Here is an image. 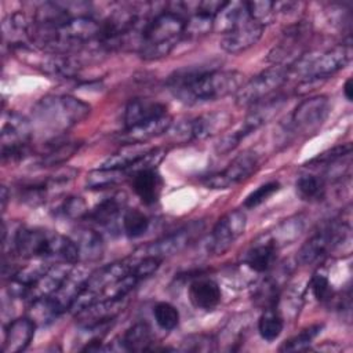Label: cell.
I'll return each instance as SVG.
<instances>
[{"label": "cell", "mask_w": 353, "mask_h": 353, "mask_svg": "<svg viewBox=\"0 0 353 353\" xmlns=\"http://www.w3.org/2000/svg\"><path fill=\"white\" fill-rule=\"evenodd\" d=\"M241 85L243 74L237 70L181 69L167 80L172 95L188 105L225 98L236 94Z\"/></svg>", "instance_id": "cell-1"}, {"label": "cell", "mask_w": 353, "mask_h": 353, "mask_svg": "<svg viewBox=\"0 0 353 353\" xmlns=\"http://www.w3.org/2000/svg\"><path fill=\"white\" fill-rule=\"evenodd\" d=\"M14 251L23 259L79 262L73 239L43 228H21L14 236Z\"/></svg>", "instance_id": "cell-2"}, {"label": "cell", "mask_w": 353, "mask_h": 353, "mask_svg": "<svg viewBox=\"0 0 353 353\" xmlns=\"http://www.w3.org/2000/svg\"><path fill=\"white\" fill-rule=\"evenodd\" d=\"M175 8L161 10L154 14L143 29L138 52L145 61H156L167 57L183 39L186 17L182 3Z\"/></svg>", "instance_id": "cell-3"}, {"label": "cell", "mask_w": 353, "mask_h": 353, "mask_svg": "<svg viewBox=\"0 0 353 353\" xmlns=\"http://www.w3.org/2000/svg\"><path fill=\"white\" fill-rule=\"evenodd\" d=\"M91 106L70 95H47L33 108V120L40 128L51 132H63L83 121Z\"/></svg>", "instance_id": "cell-4"}, {"label": "cell", "mask_w": 353, "mask_h": 353, "mask_svg": "<svg viewBox=\"0 0 353 353\" xmlns=\"http://www.w3.org/2000/svg\"><path fill=\"white\" fill-rule=\"evenodd\" d=\"M350 240V225L347 221L332 219L316 230L296 254V261L310 265L339 245Z\"/></svg>", "instance_id": "cell-5"}, {"label": "cell", "mask_w": 353, "mask_h": 353, "mask_svg": "<svg viewBox=\"0 0 353 353\" xmlns=\"http://www.w3.org/2000/svg\"><path fill=\"white\" fill-rule=\"evenodd\" d=\"M283 97L276 98H266L255 105H252V109L248 112L243 123L232 132L223 135L218 143L215 145V150L218 154H226L237 148V145L244 139L247 135L258 130L259 127L265 125L270 119L276 116V113L283 108L284 105Z\"/></svg>", "instance_id": "cell-6"}, {"label": "cell", "mask_w": 353, "mask_h": 353, "mask_svg": "<svg viewBox=\"0 0 353 353\" xmlns=\"http://www.w3.org/2000/svg\"><path fill=\"white\" fill-rule=\"evenodd\" d=\"M32 135L33 124L23 114L18 112L7 113L0 135L1 159L14 161L28 154Z\"/></svg>", "instance_id": "cell-7"}, {"label": "cell", "mask_w": 353, "mask_h": 353, "mask_svg": "<svg viewBox=\"0 0 353 353\" xmlns=\"http://www.w3.org/2000/svg\"><path fill=\"white\" fill-rule=\"evenodd\" d=\"M288 69L273 65L251 77L236 92V103L239 106H252L266 98H270L287 80Z\"/></svg>", "instance_id": "cell-8"}, {"label": "cell", "mask_w": 353, "mask_h": 353, "mask_svg": "<svg viewBox=\"0 0 353 353\" xmlns=\"http://www.w3.org/2000/svg\"><path fill=\"white\" fill-rule=\"evenodd\" d=\"M352 59L350 41L335 46L319 55L309 57V59H301L299 72L306 80H317L332 76L338 70L343 69Z\"/></svg>", "instance_id": "cell-9"}, {"label": "cell", "mask_w": 353, "mask_h": 353, "mask_svg": "<svg viewBox=\"0 0 353 353\" xmlns=\"http://www.w3.org/2000/svg\"><path fill=\"white\" fill-rule=\"evenodd\" d=\"M204 222L203 221H192L176 230L160 237L156 241L145 245L141 250V255L138 256H154L159 259H164L167 256L176 255L188 248L203 232Z\"/></svg>", "instance_id": "cell-10"}, {"label": "cell", "mask_w": 353, "mask_h": 353, "mask_svg": "<svg viewBox=\"0 0 353 353\" xmlns=\"http://www.w3.org/2000/svg\"><path fill=\"white\" fill-rule=\"evenodd\" d=\"M330 113V101L327 97L316 95L303 99L292 112L288 130L294 135H307L314 132Z\"/></svg>", "instance_id": "cell-11"}, {"label": "cell", "mask_w": 353, "mask_h": 353, "mask_svg": "<svg viewBox=\"0 0 353 353\" xmlns=\"http://www.w3.org/2000/svg\"><path fill=\"white\" fill-rule=\"evenodd\" d=\"M230 124V116L226 112H212L183 121L174 128L172 139L178 142L203 141L221 131Z\"/></svg>", "instance_id": "cell-12"}, {"label": "cell", "mask_w": 353, "mask_h": 353, "mask_svg": "<svg viewBox=\"0 0 353 353\" xmlns=\"http://www.w3.org/2000/svg\"><path fill=\"white\" fill-rule=\"evenodd\" d=\"M247 225V216L241 210H233L225 214L212 228L208 241L207 251L212 255L225 254L233 243L244 233Z\"/></svg>", "instance_id": "cell-13"}, {"label": "cell", "mask_w": 353, "mask_h": 353, "mask_svg": "<svg viewBox=\"0 0 353 353\" xmlns=\"http://www.w3.org/2000/svg\"><path fill=\"white\" fill-rule=\"evenodd\" d=\"M258 165V154L254 150H244L236 156L223 171L208 175L204 179V183L211 189H228L245 181L256 171Z\"/></svg>", "instance_id": "cell-14"}, {"label": "cell", "mask_w": 353, "mask_h": 353, "mask_svg": "<svg viewBox=\"0 0 353 353\" xmlns=\"http://www.w3.org/2000/svg\"><path fill=\"white\" fill-rule=\"evenodd\" d=\"M123 307L124 298L101 299L74 313L76 321L85 331H97L112 323L113 319L123 310Z\"/></svg>", "instance_id": "cell-15"}, {"label": "cell", "mask_w": 353, "mask_h": 353, "mask_svg": "<svg viewBox=\"0 0 353 353\" xmlns=\"http://www.w3.org/2000/svg\"><path fill=\"white\" fill-rule=\"evenodd\" d=\"M306 34L307 30L303 28L302 23L288 28L284 33L283 40L270 50L268 61L274 65L288 68L290 63L298 61L302 55V47Z\"/></svg>", "instance_id": "cell-16"}, {"label": "cell", "mask_w": 353, "mask_h": 353, "mask_svg": "<svg viewBox=\"0 0 353 353\" xmlns=\"http://www.w3.org/2000/svg\"><path fill=\"white\" fill-rule=\"evenodd\" d=\"M279 250L269 233H263L256 237L244 252L243 265L256 273L269 272L276 262Z\"/></svg>", "instance_id": "cell-17"}, {"label": "cell", "mask_w": 353, "mask_h": 353, "mask_svg": "<svg viewBox=\"0 0 353 353\" xmlns=\"http://www.w3.org/2000/svg\"><path fill=\"white\" fill-rule=\"evenodd\" d=\"M265 26L254 19H248L225 33L221 40V47L228 54H240L255 46L262 37Z\"/></svg>", "instance_id": "cell-18"}, {"label": "cell", "mask_w": 353, "mask_h": 353, "mask_svg": "<svg viewBox=\"0 0 353 353\" xmlns=\"http://www.w3.org/2000/svg\"><path fill=\"white\" fill-rule=\"evenodd\" d=\"M74 265L66 263V262H57L55 265H51L47 272H44L39 280L29 288L25 299L30 303L50 296L52 292L58 290V287L62 284L65 277L69 274Z\"/></svg>", "instance_id": "cell-19"}, {"label": "cell", "mask_w": 353, "mask_h": 353, "mask_svg": "<svg viewBox=\"0 0 353 353\" xmlns=\"http://www.w3.org/2000/svg\"><path fill=\"white\" fill-rule=\"evenodd\" d=\"M171 124H172L171 116L164 114L161 117H156V119L139 123L137 125L124 128V131L119 135V141L123 142L124 145L145 143L149 139L167 132Z\"/></svg>", "instance_id": "cell-20"}, {"label": "cell", "mask_w": 353, "mask_h": 353, "mask_svg": "<svg viewBox=\"0 0 353 353\" xmlns=\"http://www.w3.org/2000/svg\"><path fill=\"white\" fill-rule=\"evenodd\" d=\"M290 276L288 266H280L276 269L274 273H270L266 279H263L254 291V301L255 303L263 309L268 307H277L281 288L285 280Z\"/></svg>", "instance_id": "cell-21"}, {"label": "cell", "mask_w": 353, "mask_h": 353, "mask_svg": "<svg viewBox=\"0 0 353 353\" xmlns=\"http://www.w3.org/2000/svg\"><path fill=\"white\" fill-rule=\"evenodd\" d=\"M36 323L30 317H19L10 323L6 330L3 352L18 353L25 350L33 339Z\"/></svg>", "instance_id": "cell-22"}, {"label": "cell", "mask_w": 353, "mask_h": 353, "mask_svg": "<svg viewBox=\"0 0 353 353\" xmlns=\"http://www.w3.org/2000/svg\"><path fill=\"white\" fill-rule=\"evenodd\" d=\"M222 298L221 288L216 281L208 277H199L189 285V299L192 305L201 310H214Z\"/></svg>", "instance_id": "cell-23"}, {"label": "cell", "mask_w": 353, "mask_h": 353, "mask_svg": "<svg viewBox=\"0 0 353 353\" xmlns=\"http://www.w3.org/2000/svg\"><path fill=\"white\" fill-rule=\"evenodd\" d=\"M167 114V106L149 98H135L128 102L124 110V127H132L139 123Z\"/></svg>", "instance_id": "cell-24"}, {"label": "cell", "mask_w": 353, "mask_h": 353, "mask_svg": "<svg viewBox=\"0 0 353 353\" xmlns=\"http://www.w3.org/2000/svg\"><path fill=\"white\" fill-rule=\"evenodd\" d=\"M40 69L50 76L73 79L83 69V63L72 54L48 52L40 59Z\"/></svg>", "instance_id": "cell-25"}, {"label": "cell", "mask_w": 353, "mask_h": 353, "mask_svg": "<svg viewBox=\"0 0 353 353\" xmlns=\"http://www.w3.org/2000/svg\"><path fill=\"white\" fill-rule=\"evenodd\" d=\"M250 18L247 1H225L214 17V32L225 34Z\"/></svg>", "instance_id": "cell-26"}, {"label": "cell", "mask_w": 353, "mask_h": 353, "mask_svg": "<svg viewBox=\"0 0 353 353\" xmlns=\"http://www.w3.org/2000/svg\"><path fill=\"white\" fill-rule=\"evenodd\" d=\"M131 185L142 203L153 204L160 196L163 183L156 168H146L131 175Z\"/></svg>", "instance_id": "cell-27"}, {"label": "cell", "mask_w": 353, "mask_h": 353, "mask_svg": "<svg viewBox=\"0 0 353 353\" xmlns=\"http://www.w3.org/2000/svg\"><path fill=\"white\" fill-rule=\"evenodd\" d=\"M124 197L121 194H114L102 200L91 211H88L87 218L99 226L110 229L114 228L119 216L124 210Z\"/></svg>", "instance_id": "cell-28"}, {"label": "cell", "mask_w": 353, "mask_h": 353, "mask_svg": "<svg viewBox=\"0 0 353 353\" xmlns=\"http://www.w3.org/2000/svg\"><path fill=\"white\" fill-rule=\"evenodd\" d=\"M73 241L79 251V262H95L102 258L103 240L98 232L87 228L79 229Z\"/></svg>", "instance_id": "cell-29"}, {"label": "cell", "mask_w": 353, "mask_h": 353, "mask_svg": "<svg viewBox=\"0 0 353 353\" xmlns=\"http://www.w3.org/2000/svg\"><path fill=\"white\" fill-rule=\"evenodd\" d=\"M120 343L124 352H142L152 349V330L146 323H137L125 331L120 338Z\"/></svg>", "instance_id": "cell-30"}, {"label": "cell", "mask_w": 353, "mask_h": 353, "mask_svg": "<svg viewBox=\"0 0 353 353\" xmlns=\"http://www.w3.org/2000/svg\"><path fill=\"white\" fill-rule=\"evenodd\" d=\"M303 218L301 215L291 216L288 219H284L281 223H279L274 230L268 232L270 239L274 241V244L281 248L285 244H290L295 241L303 232Z\"/></svg>", "instance_id": "cell-31"}, {"label": "cell", "mask_w": 353, "mask_h": 353, "mask_svg": "<svg viewBox=\"0 0 353 353\" xmlns=\"http://www.w3.org/2000/svg\"><path fill=\"white\" fill-rule=\"evenodd\" d=\"M284 319L277 307L263 309L259 320H258V332L262 339L272 342L277 339L283 331Z\"/></svg>", "instance_id": "cell-32"}, {"label": "cell", "mask_w": 353, "mask_h": 353, "mask_svg": "<svg viewBox=\"0 0 353 353\" xmlns=\"http://www.w3.org/2000/svg\"><path fill=\"white\" fill-rule=\"evenodd\" d=\"M142 143L138 145H125V148L112 156H109L102 164L101 168L106 170H127L135 161H138L148 150L141 149Z\"/></svg>", "instance_id": "cell-33"}, {"label": "cell", "mask_w": 353, "mask_h": 353, "mask_svg": "<svg viewBox=\"0 0 353 353\" xmlns=\"http://www.w3.org/2000/svg\"><path fill=\"white\" fill-rule=\"evenodd\" d=\"M296 193L302 200L306 201H317L324 197L325 193V183L324 176L305 174L296 179L295 183Z\"/></svg>", "instance_id": "cell-34"}, {"label": "cell", "mask_w": 353, "mask_h": 353, "mask_svg": "<svg viewBox=\"0 0 353 353\" xmlns=\"http://www.w3.org/2000/svg\"><path fill=\"white\" fill-rule=\"evenodd\" d=\"M284 3H274V1H247V10L248 14L251 17V19L256 21L261 25H268L270 22H273L277 15L283 11H285L284 8Z\"/></svg>", "instance_id": "cell-35"}, {"label": "cell", "mask_w": 353, "mask_h": 353, "mask_svg": "<svg viewBox=\"0 0 353 353\" xmlns=\"http://www.w3.org/2000/svg\"><path fill=\"white\" fill-rule=\"evenodd\" d=\"M80 148L79 142L72 141H59L54 145H50L47 152L41 154L40 164L41 165H58L70 159L76 150Z\"/></svg>", "instance_id": "cell-36"}, {"label": "cell", "mask_w": 353, "mask_h": 353, "mask_svg": "<svg viewBox=\"0 0 353 353\" xmlns=\"http://www.w3.org/2000/svg\"><path fill=\"white\" fill-rule=\"evenodd\" d=\"M127 176L128 175L124 170H106L99 167L98 170L90 172L87 178V186L88 189H105L114 186Z\"/></svg>", "instance_id": "cell-37"}, {"label": "cell", "mask_w": 353, "mask_h": 353, "mask_svg": "<svg viewBox=\"0 0 353 353\" xmlns=\"http://www.w3.org/2000/svg\"><path fill=\"white\" fill-rule=\"evenodd\" d=\"M121 223H123V232L130 239H137V237L145 234L149 228L148 216L135 208L124 211Z\"/></svg>", "instance_id": "cell-38"}, {"label": "cell", "mask_w": 353, "mask_h": 353, "mask_svg": "<svg viewBox=\"0 0 353 353\" xmlns=\"http://www.w3.org/2000/svg\"><path fill=\"white\" fill-rule=\"evenodd\" d=\"M323 325L314 324L307 328H303L298 335L290 338L280 346V352H301L309 349L312 341L320 334Z\"/></svg>", "instance_id": "cell-39"}, {"label": "cell", "mask_w": 353, "mask_h": 353, "mask_svg": "<svg viewBox=\"0 0 353 353\" xmlns=\"http://www.w3.org/2000/svg\"><path fill=\"white\" fill-rule=\"evenodd\" d=\"M153 316L157 325L165 331H171L179 324V312L168 302H159L153 307Z\"/></svg>", "instance_id": "cell-40"}, {"label": "cell", "mask_w": 353, "mask_h": 353, "mask_svg": "<svg viewBox=\"0 0 353 353\" xmlns=\"http://www.w3.org/2000/svg\"><path fill=\"white\" fill-rule=\"evenodd\" d=\"M58 212L68 219H80L87 216L88 208L83 197L70 196L61 203V205L58 207Z\"/></svg>", "instance_id": "cell-41"}, {"label": "cell", "mask_w": 353, "mask_h": 353, "mask_svg": "<svg viewBox=\"0 0 353 353\" xmlns=\"http://www.w3.org/2000/svg\"><path fill=\"white\" fill-rule=\"evenodd\" d=\"M279 189H280V183L277 181H270V182H268L265 185H261L258 189H255L254 192H251L245 197L243 205L245 208H255V207L261 205L262 203H265Z\"/></svg>", "instance_id": "cell-42"}, {"label": "cell", "mask_w": 353, "mask_h": 353, "mask_svg": "<svg viewBox=\"0 0 353 353\" xmlns=\"http://www.w3.org/2000/svg\"><path fill=\"white\" fill-rule=\"evenodd\" d=\"M216 341L210 335H190L182 342L181 350H190V352H212L216 349Z\"/></svg>", "instance_id": "cell-43"}, {"label": "cell", "mask_w": 353, "mask_h": 353, "mask_svg": "<svg viewBox=\"0 0 353 353\" xmlns=\"http://www.w3.org/2000/svg\"><path fill=\"white\" fill-rule=\"evenodd\" d=\"M310 287H312V291H313V295L317 301H328L331 299L332 296V290H331V284H330V279L328 276L319 270L313 274L312 277V281H310Z\"/></svg>", "instance_id": "cell-44"}, {"label": "cell", "mask_w": 353, "mask_h": 353, "mask_svg": "<svg viewBox=\"0 0 353 353\" xmlns=\"http://www.w3.org/2000/svg\"><path fill=\"white\" fill-rule=\"evenodd\" d=\"M343 95L347 101H352V98H353V95H352V79L350 77L343 84Z\"/></svg>", "instance_id": "cell-45"}, {"label": "cell", "mask_w": 353, "mask_h": 353, "mask_svg": "<svg viewBox=\"0 0 353 353\" xmlns=\"http://www.w3.org/2000/svg\"><path fill=\"white\" fill-rule=\"evenodd\" d=\"M7 200H8V190H7L6 186H3V188H1V208H3V211L6 210V203H7Z\"/></svg>", "instance_id": "cell-46"}]
</instances>
